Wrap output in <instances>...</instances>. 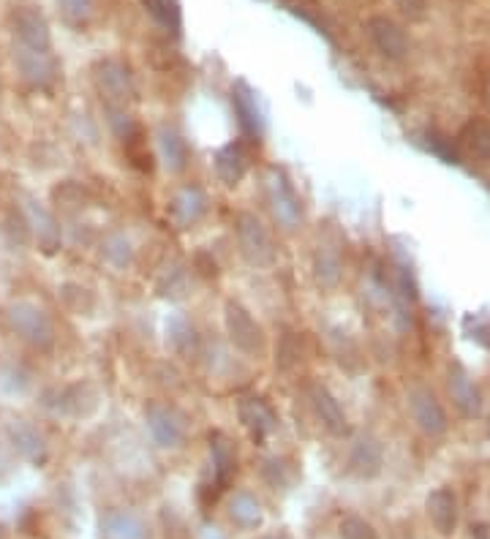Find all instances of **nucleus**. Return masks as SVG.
Segmentation results:
<instances>
[{"label":"nucleus","mask_w":490,"mask_h":539,"mask_svg":"<svg viewBox=\"0 0 490 539\" xmlns=\"http://www.w3.org/2000/svg\"><path fill=\"white\" fill-rule=\"evenodd\" d=\"M6 322H9L11 333L17 335L25 346H30L33 352L47 354L55 349L58 330H55L52 316L41 305L30 303V300H17L6 308Z\"/></svg>","instance_id":"1"},{"label":"nucleus","mask_w":490,"mask_h":539,"mask_svg":"<svg viewBox=\"0 0 490 539\" xmlns=\"http://www.w3.org/2000/svg\"><path fill=\"white\" fill-rule=\"evenodd\" d=\"M93 82H96L101 98L107 101V107L126 109L128 101H134V96H137L131 66L120 58L98 60L96 66H93Z\"/></svg>","instance_id":"2"},{"label":"nucleus","mask_w":490,"mask_h":539,"mask_svg":"<svg viewBox=\"0 0 490 539\" xmlns=\"http://www.w3.org/2000/svg\"><path fill=\"white\" fill-rule=\"evenodd\" d=\"M237 243H240V254L251 267H273L275 265V240L270 229L262 224V218L254 213H237L235 218Z\"/></svg>","instance_id":"3"},{"label":"nucleus","mask_w":490,"mask_h":539,"mask_svg":"<svg viewBox=\"0 0 490 539\" xmlns=\"http://www.w3.org/2000/svg\"><path fill=\"white\" fill-rule=\"evenodd\" d=\"M265 196L270 213L278 221L281 229L292 232L303 221V205H300V196L294 194V186L289 183L284 169L270 167L265 175Z\"/></svg>","instance_id":"4"},{"label":"nucleus","mask_w":490,"mask_h":539,"mask_svg":"<svg viewBox=\"0 0 490 539\" xmlns=\"http://www.w3.org/2000/svg\"><path fill=\"white\" fill-rule=\"evenodd\" d=\"M224 324L226 335H229V341H232L235 349H240V352L248 354V357H256V354L262 352L265 333H262L259 322L251 316V311H248L245 305L229 300L224 308Z\"/></svg>","instance_id":"5"},{"label":"nucleus","mask_w":490,"mask_h":539,"mask_svg":"<svg viewBox=\"0 0 490 539\" xmlns=\"http://www.w3.org/2000/svg\"><path fill=\"white\" fill-rule=\"evenodd\" d=\"M14 63H17L22 82L33 90H52L58 85L60 66L52 52H39V49L14 44Z\"/></svg>","instance_id":"6"},{"label":"nucleus","mask_w":490,"mask_h":539,"mask_svg":"<svg viewBox=\"0 0 490 539\" xmlns=\"http://www.w3.org/2000/svg\"><path fill=\"white\" fill-rule=\"evenodd\" d=\"M11 30H14L17 47L52 52V30H49L47 17L36 6H17L11 11Z\"/></svg>","instance_id":"7"},{"label":"nucleus","mask_w":490,"mask_h":539,"mask_svg":"<svg viewBox=\"0 0 490 539\" xmlns=\"http://www.w3.org/2000/svg\"><path fill=\"white\" fill-rule=\"evenodd\" d=\"M147 431L161 450H177L186 441V425L183 417L167 406V403H150L145 409Z\"/></svg>","instance_id":"8"},{"label":"nucleus","mask_w":490,"mask_h":539,"mask_svg":"<svg viewBox=\"0 0 490 539\" xmlns=\"http://www.w3.org/2000/svg\"><path fill=\"white\" fill-rule=\"evenodd\" d=\"M409 412H412L414 425L431 439H439L450 428L444 406L428 387H412L409 390Z\"/></svg>","instance_id":"9"},{"label":"nucleus","mask_w":490,"mask_h":539,"mask_svg":"<svg viewBox=\"0 0 490 539\" xmlns=\"http://www.w3.org/2000/svg\"><path fill=\"white\" fill-rule=\"evenodd\" d=\"M365 30H368V39H371V44L382 58L392 60V63L406 60V55H409V36H406V30L398 22L384 17V14H376V17L368 20Z\"/></svg>","instance_id":"10"},{"label":"nucleus","mask_w":490,"mask_h":539,"mask_svg":"<svg viewBox=\"0 0 490 539\" xmlns=\"http://www.w3.org/2000/svg\"><path fill=\"white\" fill-rule=\"evenodd\" d=\"M22 213L28 218L30 232H33V240L39 245L41 254H58L60 245H63V232H60L58 218L49 213L47 207L36 202V199H30L25 196V205H22Z\"/></svg>","instance_id":"11"},{"label":"nucleus","mask_w":490,"mask_h":539,"mask_svg":"<svg viewBox=\"0 0 490 539\" xmlns=\"http://www.w3.org/2000/svg\"><path fill=\"white\" fill-rule=\"evenodd\" d=\"M6 439L14 447V452L25 458L33 466H44L49 461V444L44 433L28 420H11L6 425Z\"/></svg>","instance_id":"12"},{"label":"nucleus","mask_w":490,"mask_h":539,"mask_svg":"<svg viewBox=\"0 0 490 539\" xmlns=\"http://www.w3.org/2000/svg\"><path fill=\"white\" fill-rule=\"evenodd\" d=\"M237 417L243 422V428L251 433L254 441H265L270 433L278 428V414L273 412V406L265 398L256 395H245L237 403Z\"/></svg>","instance_id":"13"},{"label":"nucleus","mask_w":490,"mask_h":539,"mask_svg":"<svg viewBox=\"0 0 490 539\" xmlns=\"http://www.w3.org/2000/svg\"><path fill=\"white\" fill-rule=\"evenodd\" d=\"M232 109H235L237 123L243 128L245 137L262 139V134H265V112L259 107V98H256L248 82H235V88H232Z\"/></svg>","instance_id":"14"},{"label":"nucleus","mask_w":490,"mask_h":539,"mask_svg":"<svg viewBox=\"0 0 490 539\" xmlns=\"http://www.w3.org/2000/svg\"><path fill=\"white\" fill-rule=\"evenodd\" d=\"M384 469V447L382 441L373 439L368 433L357 436L349 450V471L360 480H376Z\"/></svg>","instance_id":"15"},{"label":"nucleus","mask_w":490,"mask_h":539,"mask_svg":"<svg viewBox=\"0 0 490 539\" xmlns=\"http://www.w3.org/2000/svg\"><path fill=\"white\" fill-rule=\"evenodd\" d=\"M169 213L180 229L196 226L207 216V194L199 186L177 188L172 202H169Z\"/></svg>","instance_id":"16"},{"label":"nucleus","mask_w":490,"mask_h":539,"mask_svg":"<svg viewBox=\"0 0 490 539\" xmlns=\"http://www.w3.org/2000/svg\"><path fill=\"white\" fill-rule=\"evenodd\" d=\"M308 401L314 406L316 417L322 420L324 428L333 433V436H343V433L349 431V420H346L341 401L324 384H311L308 387Z\"/></svg>","instance_id":"17"},{"label":"nucleus","mask_w":490,"mask_h":539,"mask_svg":"<svg viewBox=\"0 0 490 539\" xmlns=\"http://www.w3.org/2000/svg\"><path fill=\"white\" fill-rule=\"evenodd\" d=\"M156 150L161 164L172 175H180L188 167V142L172 123H161L156 131Z\"/></svg>","instance_id":"18"},{"label":"nucleus","mask_w":490,"mask_h":539,"mask_svg":"<svg viewBox=\"0 0 490 539\" xmlns=\"http://www.w3.org/2000/svg\"><path fill=\"white\" fill-rule=\"evenodd\" d=\"M450 395L455 409L463 417H477L482 412V395L477 390V384L469 376V371L461 363H452L450 368Z\"/></svg>","instance_id":"19"},{"label":"nucleus","mask_w":490,"mask_h":539,"mask_svg":"<svg viewBox=\"0 0 490 539\" xmlns=\"http://www.w3.org/2000/svg\"><path fill=\"white\" fill-rule=\"evenodd\" d=\"M101 539H150L147 523L131 510H112L101 518Z\"/></svg>","instance_id":"20"},{"label":"nucleus","mask_w":490,"mask_h":539,"mask_svg":"<svg viewBox=\"0 0 490 539\" xmlns=\"http://www.w3.org/2000/svg\"><path fill=\"white\" fill-rule=\"evenodd\" d=\"M428 518L441 537H450L458 526V499L450 488H436L428 496Z\"/></svg>","instance_id":"21"},{"label":"nucleus","mask_w":490,"mask_h":539,"mask_svg":"<svg viewBox=\"0 0 490 539\" xmlns=\"http://www.w3.org/2000/svg\"><path fill=\"white\" fill-rule=\"evenodd\" d=\"M210 458H213V474H216L213 488L218 493V490H224L229 485L237 469L235 447H232V441L226 439L224 433H210Z\"/></svg>","instance_id":"22"},{"label":"nucleus","mask_w":490,"mask_h":539,"mask_svg":"<svg viewBox=\"0 0 490 539\" xmlns=\"http://www.w3.org/2000/svg\"><path fill=\"white\" fill-rule=\"evenodd\" d=\"M341 275H343L341 251H338L335 245L319 243V248H316L314 254L316 284L322 286V289H335V286L341 284Z\"/></svg>","instance_id":"23"},{"label":"nucleus","mask_w":490,"mask_h":539,"mask_svg":"<svg viewBox=\"0 0 490 539\" xmlns=\"http://www.w3.org/2000/svg\"><path fill=\"white\" fill-rule=\"evenodd\" d=\"M213 164H216L218 180L229 188H235L245 177V172H248V158H245L243 147L240 145L221 147L216 153V158H213Z\"/></svg>","instance_id":"24"},{"label":"nucleus","mask_w":490,"mask_h":539,"mask_svg":"<svg viewBox=\"0 0 490 539\" xmlns=\"http://www.w3.org/2000/svg\"><path fill=\"white\" fill-rule=\"evenodd\" d=\"M229 518H232V523L240 526V529L251 531L259 529V526L265 523V510H262V504H259L254 493L240 490V493H235L232 501H229Z\"/></svg>","instance_id":"25"},{"label":"nucleus","mask_w":490,"mask_h":539,"mask_svg":"<svg viewBox=\"0 0 490 539\" xmlns=\"http://www.w3.org/2000/svg\"><path fill=\"white\" fill-rule=\"evenodd\" d=\"M167 341L180 357H196L199 354V335H196L194 324L188 322L183 314H169L167 319Z\"/></svg>","instance_id":"26"},{"label":"nucleus","mask_w":490,"mask_h":539,"mask_svg":"<svg viewBox=\"0 0 490 539\" xmlns=\"http://www.w3.org/2000/svg\"><path fill=\"white\" fill-rule=\"evenodd\" d=\"M101 254H104L109 265L118 267V270H126V267L134 265V245L123 232H112V235L104 237Z\"/></svg>","instance_id":"27"},{"label":"nucleus","mask_w":490,"mask_h":539,"mask_svg":"<svg viewBox=\"0 0 490 539\" xmlns=\"http://www.w3.org/2000/svg\"><path fill=\"white\" fill-rule=\"evenodd\" d=\"M461 142L482 161H490V123L488 120H469L461 128Z\"/></svg>","instance_id":"28"},{"label":"nucleus","mask_w":490,"mask_h":539,"mask_svg":"<svg viewBox=\"0 0 490 539\" xmlns=\"http://www.w3.org/2000/svg\"><path fill=\"white\" fill-rule=\"evenodd\" d=\"M259 474H262V480H265L267 485L275 490H289L294 482L292 466H289L284 458H278V455H273V458H265V461H262V469H259Z\"/></svg>","instance_id":"29"},{"label":"nucleus","mask_w":490,"mask_h":539,"mask_svg":"<svg viewBox=\"0 0 490 539\" xmlns=\"http://www.w3.org/2000/svg\"><path fill=\"white\" fill-rule=\"evenodd\" d=\"M145 11L172 33H180V9H177V0H142Z\"/></svg>","instance_id":"30"},{"label":"nucleus","mask_w":490,"mask_h":539,"mask_svg":"<svg viewBox=\"0 0 490 539\" xmlns=\"http://www.w3.org/2000/svg\"><path fill=\"white\" fill-rule=\"evenodd\" d=\"M60 14L63 20L74 25V28H85L90 20H93V0H58Z\"/></svg>","instance_id":"31"},{"label":"nucleus","mask_w":490,"mask_h":539,"mask_svg":"<svg viewBox=\"0 0 490 539\" xmlns=\"http://www.w3.org/2000/svg\"><path fill=\"white\" fill-rule=\"evenodd\" d=\"M338 534L341 539H379V531L373 529V523L360 515H343L338 523Z\"/></svg>","instance_id":"32"},{"label":"nucleus","mask_w":490,"mask_h":539,"mask_svg":"<svg viewBox=\"0 0 490 539\" xmlns=\"http://www.w3.org/2000/svg\"><path fill=\"white\" fill-rule=\"evenodd\" d=\"M428 147H431V150H433V153H436V156L444 158L447 164H458V161H461V156H458V150H455V147L450 145V139L439 137L436 131H431V134H428Z\"/></svg>","instance_id":"33"},{"label":"nucleus","mask_w":490,"mask_h":539,"mask_svg":"<svg viewBox=\"0 0 490 539\" xmlns=\"http://www.w3.org/2000/svg\"><path fill=\"white\" fill-rule=\"evenodd\" d=\"M392 3L406 20H425V14H428V0H392Z\"/></svg>","instance_id":"34"},{"label":"nucleus","mask_w":490,"mask_h":539,"mask_svg":"<svg viewBox=\"0 0 490 539\" xmlns=\"http://www.w3.org/2000/svg\"><path fill=\"white\" fill-rule=\"evenodd\" d=\"M471 338H474V341H480L482 346H488L490 349V319L474 324V335H471Z\"/></svg>","instance_id":"35"},{"label":"nucleus","mask_w":490,"mask_h":539,"mask_svg":"<svg viewBox=\"0 0 490 539\" xmlns=\"http://www.w3.org/2000/svg\"><path fill=\"white\" fill-rule=\"evenodd\" d=\"M202 539H226V537L216 529V526H205V529H202Z\"/></svg>","instance_id":"36"},{"label":"nucleus","mask_w":490,"mask_h":539,"mask_svg":"<svg viewBox=\"0 0 490 539\" xmlns=\"http://www.w3.org/2000/svg\"><path fill=\"white\" fill-rule=\"evenodd\" d=\"M485 101H488V107H490V85H488V90H485Z\"/></svg>","instance_id":"37"},{"label":"nucleus","mask_w":490,"mask_h":539,"mask_svg":"<svg viewBox=\"0 0 490 539\" xmlns=\"http://www.w3.org/2000/svg\"><path fill=\"white\" fill-rule=\"evenodd\" d=\"M3 537H6V531H3V526H0V539H3Z\"/></svg>","instance_id":"38"},{"label":"nucleus","mask_w":490,"mask_h":539,"mask_svg":"<svg viewBox=\"0 0 490 539\" xmlns=\"http://www.w3.org/2000/svg\"><path fill=\"white\" fill-rule=\"evenodd\" d=\"M265 539H286V537H265Z\"/></svg>","instance_id":"39"},{"label":"nucleus","mask_w":490,"mask_h":539,"mask_svg":"<svg viewBox=\"0 0 490 539\" xmlns=\"http://www.w3.org/2000/svg\"><path fill=\"white\" fill-rule=\"evenodd\" d=\"M488 433H490V428H488Z\"/></svg>","instance_id":"40"}]
</instances>
